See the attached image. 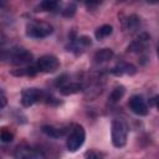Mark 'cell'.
Masks as SVG:
<instances>
[{"mask_svg":"<svg viewBox=\"0 0 159 159\" xmlns=\"http://www.w3.org/2000/svg\"><path fill=\"white\" fill-rule=\"evenodd\" d=\"M137 72L135 66L128 62H119L112 68V73L116 76H122V75H134Z\"/></svg>","mask_w":159,"mask_h":159,"instance_id":"cell-9","label":"cell"},{"mask_svg":"<svg viewBox=\"0 0 159 159\" xmlns=\"http://www.w3.org/2000/svg\"><path fill=\"white\" fill-rule=\"evenodd\" d=\"M149 4H157V2H159V0H147Z\"/></svg>","mask_w":159,"mask_h":159,"instance_id":"cell-24","label":"cell"},{"mask_svg":"<svg viewBox=\"0 0 159 159\" xmlns=\"http://www.w3.org/2000/svg\"><path fill=\"white\" fill-rule=\"evenodd\" d=\"M14 157L17 159H39L45 158V154L40 149H35L27 145H19L14 152Z\"/></svg>","mask_w":159,"mask_h":159,"instance_id":"cell-7","label":"cell"},{"mask_svg":"<svg viewBox=\"0 0 159 159\" xmlns=\"http://www.w3.org/2000/svg\"><path fill=\"white\" fill-rule=\"evenodd\" d=\"M128 107L137 116H147L148 114V106L142 96H138V94L132 96L128 101Z\"/></svg>","mask_w":159,"mask_h":159,"instance_id":"cell-8","label":"cell"},{"mask_svg":"<svg viewBox=\"0 0 159 159\" xmlns=\"http://www.w3.org/2000/svg\"><path fill=\"white\" fill-rule=\"evenodd\" d=\"M84 139H86V132H84L83 127L80 124H75L71 128L68 137H67V140H66L67 149L70 152H77L83 145Z\"/></svg>","mask_w":159,"mask_h":159,"instance_id":"cell-4","label":"cell"},{"mask_svg":"<svg viewBox=\"0 0 159 159\" xmlns=\"http://www.w3.org/2000/svg\"><path fill=\"white\" fill-rule=\"evenodd\" d=\"M0 138H1V142L10 143L14 139V133L10 129H7V128H2L1 129V133H0Z\"/></svg>","mask_w":159,"mask_h":159,"instance_id":"cell-17","label":"cell"},{"mask_svg":"<svg viewBox=\"0 0 159 159\" xmlns=\"http://www.w3.org/2000/svg\"><path fill=\"white\" fill-rule=\"evenodd\" d=\"M152 102H153V104H154V106L157 107V109L159 111V96H157V97H154Z\"/></svg>","mask_w":159,"mask_h":159,"instance_id":"cell-23","label":"cell"},{"mask_svg":"<svg viewBox=\"0 0 159 159\" xmlns=\"http://www.w3.org/2000/svg\"><path fill=\"white\" fill-rule=\"evenodd\" d=\"M10 62L14 65V66H17V67H24V66H27V65H31L34 57H32V53L25 48H15V50H11L10 51Z\"/></svg>","mask_w":159,"mask_h":159,"instance_id":"cell-5","label":"cell"},{"mask_svg":"<svg viewBox=\"0 0 159 159\" xmlns=\"http://www.w3.org/2000/svg\"><path fill=\"white\" fill-rule=\"evenodd\" d=\"M84 155L87 158H99L101 157V154L99 153H96V152H87Z\"/></svg>","mask_w":159,"mask_h":159,"instance_id":"cell-21","label":"cell"},{"mask_svg":"<svg viewBox=\"0 0 159 159\" xmlns=\"http://www.w3.org/2000/svg\"><path fill=\"white\" fill-rule=\"evenodd\" d=\"M57 6H58L57 0H42L39 7L41 9V11H53Z\"/></svg>","mask_w":159,"mask_h":159,"instance_id":"cell-16","label":"cell"},{"mask_svg":"<svg viewBox=\"0 0 159 159\" xmlns=\"http://www.w3.org/2000/svg\"><path fill=\"white\" fill-rule=\"evenodd\" d=\"M113 56H114V53L111 48H102V50H99L94 53L93 60H94L96 63H103V62H107V61L112 60Z\"/></svg>","mask_w":159,"mask_h":159,"instance_id":"cell-11","label":"cell"},{"mask_svg":"<svg viewBox=\"0 0 159 159\" xmlns=\"http://www.w3.org/2000/svg\"><path fill=\"white\" fill-rule=\"evenodd\" d=\"M147 40H148V36L144 34L143 37H140V39H138V40H135V41H133V42L128 46L127 51H128V52H140V51H143L144 47H145Z\"/></svg>","mask_w":159,"mask_h":159,"instance_id":"cell-13","label":"cell"},{"mask_svg":"<svg viewBox=\"0 0 159 159\" xmlns=\"http://www.w3.org/2000/svg\"><path fill=\"white\" fill-rule=\"evenodd\" d=\"M112 32H113V27L111 25H107L106 24V25H102L101 27H98L96 30L94 36H96L97 40H103V39L108 37L109 35H112Z\"/></svg>","mask_w":159,"mask_h":159,"instance_id":"cell-14","label":"cell"},{"mask_svg":"<svg viewBox=\"0 0 159 159\" xmlns=\"http://www.w3.org/2000/svg\"><path fill=\"white\" fill-rule=\"evenodd\" d=\"M139 24H140V21H139V17H138V16H135V15H130V16L128 17V20H127V25H128V29H130V30H134V29H137V27L139 26Z\"/></svg>","mask_w":159,"mask_h":159,"instance_id":"cell-18","label":"cell"},{"mask_svg":"<svg viewBox=\"0 0 159 159\" xmlns=\"http://www.w3.org/2000/svg\"><path fill=\"white\" fill-rule=\"evenodd\" d=\"M52 98L48 93H46L45 91L42 89H39V88H26L21 92V104L24 107H30L37 102H52Z\"/></svg>","mask_w":159,"mask_h":159,"instance_id":"cell-2","label":"cell"},{"mask_svg":"<svg viewBox=\"0 0 159 159\" xmlns=\"http://www.w3.org/2000/svg\"><path fill=\"white\" fill-rule=\"evenodd\" d=\"M53 32L51 24L45 21H31L26 25V35L32 39H43Z\"/></svg>","mask_w":159,"mask_h":159,"instance_id":"cell-3","label":"cell"},{"mask_svg":"<svg viewBox=\"0 0 159 159\" xmlns=\"http://www.w3.org/2000/svg\"><path fill=\"white\" fill-rule=\"evenodd\" d=\"M127 137H128V127L125 122L120 118H114L111 123L112 144L116 148H122L127 143Z\"/></svg>","mask_w":159,"mask_h":159,"instance_id":"cell-1","label":"cell"},{"mask_svg":"<svg viewBox=\"0 0 159 159\" xmlns=\"http://www.w3.org/2000/svg\"><path fill=\"white\" fill-rule=\"evenodd\" d=\"M83 89V84L78 82H70L60 87V93L62 96H71L75 93H78Z\"/></svg>","mask_w":159,"mask_h":159,"instance_id":"cell-10","label":"cell"},{"mask_svg":"<svg viewBox=\"0 0 159 159\" xmlns=\"http://www.w3.org/2000/svg\"><path fill=\"white\" fill-rule=\"evenodd\" d=\"M5 106H6V97H5L4 91H1V108H4Z\"/></svg>","mask_w":159,"mask_h":159,"instance_id":"cell-22","label":"cell"},{"mask_svg":"<svg viewBox=\"0 0 159 159\" xmlns=\"http://www.w3.org/2000/svg\"><path fill=\"white\" fill-rule=\"evenodd\" d=\"M82 1H84L88 7H93V6H97L98 4H101V0H82Z\"/></svg>","mask_w":159,"mask_h":159,"instance_id":"cell-20","label":"cell"},{"mask_svg":"<svg viewBox=\"0 0 159 159\" xmlns=\"http://www.w3.org/2000/svg\"><path fill=\"white\" fill-rule=\"evenodd\" d=\"M157 56H158V58H159V43H158V46H157Z\"/></svg>","mask_w":159,"mask_h":159,"instance_id":"cell-25","label":"cell"},{"mask_svg":"<svg viewBox=\"0 0 159 159\" xmlns=\"http://www.w3.org/2000/svg\"><path fill=\"white\" fill-rule=\"evenodd\" d=\"M36 67L39 70V72H43V73H53L58 70L60 67V61L56 56L53 55H45L42 57H40L36 62Z\"/></svg>","mask_w":159,"mask_h":159,"instance_id":"cell-6","label":"cell"},{"mask_svg":"<svg viewBox=\"0 0 159 159\" xmlns=\"http://www.w3.org/2000/svg\"><path fill=\"white\" fill-rule=\"evenodd\" d=\"M41 130L48 135V137H52V138H61L65 135L66 133V129L63 128H57V127H53V125H43L41 128Z\"/></svg>","mask_w":159,"mask_h":159,"instance_id":"cell-12","label":"cell"},{"mask_svg":"<svg viewBox=\"0 0 159 159\" xmlns=\"http://www.w3.org/2000/svg\"><path fill=\"white\" fill-rule=\"evenodd\" d=\"M124 92H125V89H124L123 86L116 87V88L111 92V94H109V103H117V102H119L120 98L123 97Z\"/></svg>","mask_w":159,"mask_h":159,"instance_id":"cell-15","label":"cell"},{"mask_svg":"<svg viewBox=\"0 0 159 159\" xmlns=\"http://www.w3.org/2000/svg\"><path fill=\"white\" fill-rule=\"evenodd\" d=\"M75 12H76V6H75V5H68V6L62 11L63 16H66V17H71V16H73Z\"/></svg>","mask_w":159,"mask_h":159,"instance_id":"cell-19","label":"cell"}]
</instances>
